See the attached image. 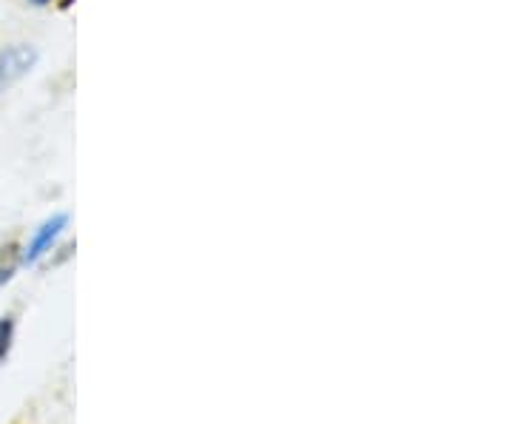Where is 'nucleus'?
Masks as SVG:
<instances>
[{
  "label": "nucleus",
  "mask_w": 512,
  "mask_h": 424,
  "mask_svg": "<svg viewBox=\"0 0 512 424\" xmlns=\"http://www.w3.org/2000/svg\"><path fill=\"white\" fill-rule=\"evenodd\" d=\"M40 52L32 43H9L0 49V94L12 92L20 80L35 72Z\"/></svg>",
  "instance_id": "f03ea898"
},
{
  "label": "nucleus",
  "mask_w": 512,
  "mask_h": 424,
  "mask_svg": "<svg viewBox=\"0 0 512 424\" xmlns=\"http://www.w3.org/2000/svg\"><path fill=\"white\" fill-rule=\"evenodd\" d=\"M23 3H26V6H35V9H49V6H57V3H60L63 9L72 6V0H23Z\"/></svg>",
  "instance_id": "39448f33"
},
{
  "label": "nucleus",
  "mask_w": 512,
  "mask_h": 424,
  "mask_svg": "<svg viewBox=\"0 0 512 424\" xmlns=\"http://www.w3.org/2000/svg\"><path fill=\"white\" fill-rule=\"evenodd\" d=\"M20 271V245L9 242L0 248V288H6Z\"/></svg>",
  "instance_id": "7ed1b4c3"
},
{
  "label": "nucleus",
  "mask_w": 512,
  "mask_h": 424,
  "mask_svg": "<svg viewBox=\"0 0 512 424\" xmlns=\"http://www.w3.org/2000/svg\"><path fill=\"white\" fill-rule=\"evenodd\" d=\"M15 336H18V319H15V314H3L0 316V368H3L6 359L12 356Z\"/></svg>",
  "instance_id": "20e7f679"
},
{
  "label": "nucleus",
  "mask_w": 512,
  "mask_h": 424,
  "mask_svg": "<svg viewBox=\"0 0 512 424\" xmlns=\"http://www.w3.org/2000/svg\"><path fill=\"white\" fill-rule=\"evenodd\" d=\"M69 228V214H52L40 222L35 228V234L29 237L26 245H20V265H40L46 257H52L57 251V245L63 240Z\"/></svg>",
  "instance_id": "f257e3e1"
}]
</instances>
